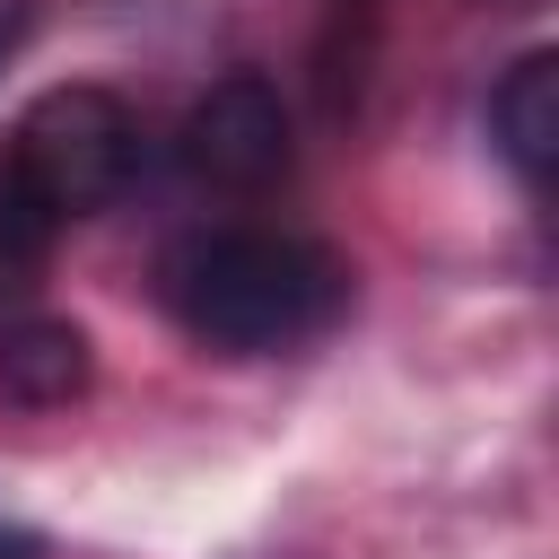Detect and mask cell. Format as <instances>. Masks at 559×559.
Returning <instances> with one entry per match:
<instances>
[{"label":"cell","instance_id":"8992f818","mask_svg":"<svg viewBox=\"0 0 559 559\" xmlns=\"http://www.w3.org/2000/svg\"><path fill=\"white\" fill-rule=\"evenodd\" d=\"M52 245H61V218L35 201V183H26V175L9 166V148H0V306H17V297L44 280Z\"/></svg>","mask_w":559,"mask_h":559},{"label":"cell","instance_id":"ba28073f","mask_svg":"<svg viewBox=\"0 0 559 559\" xmlns=\"http://www.w3.org/2000/svg\"><path fill=\"white\" fill-rule=\"evenodd\" d=\"M17 35H26V9H17V0H9V9H0V61H9V52H17Z\"/></svg>","mask_w":559,"mask_h":559},{"label":"cell","instance_id":"52a82bcc","mask_svg":"<svg viewBox=\"0 0 559 559\" xmlns=\"http://www.w3.org/2000/svg\"><path fill=\"white\" fill-rule=\"evenodd\" d=\"M0 559H44V542H35V533H17V524H0Z\"/></svg>","mask_w":559,"mask_h":559},{"label":"cell","instance_id":"277c9868","mask_svg":"<svg viewBox=\"0 0 559 559\" xmlns=\"http://www.w3.org/2000/svg\"><path fill=\"white\" fill-rule=\"evenodd\" d=\"M96 384V349L70 314H0V402L9 411H70Z\"/></svg>","mask_w":559,"mask_h":559},{"label":"cell","instance_id":"6da1fadb","mask_svg":"<svg viewBox=\"0 0 559 559\" xmlns=\"http://www.w3.org/2000/svg\"><path fill=\"white\" fill-rule=\"evenodd\" d=\"M157 306L183 323V341L218 358H271L314 341L349 306V262L297 227L218 218V227H183L157 253Z\"/></svg>","mask_w":559,"mask_h":559},{"label":"cell","instance_id":"3957f363","mask_svg":"<svg viewBox=\"0 0 559 559\" xmlns=\"http://www.w3.org/2000/svg\"><path fill=\"white\" fill-rule=\"evenodd\" d=\"M183 175L210 183V192H271L297 157V131H288V96L262 79V70H227L192 96L183 114Z\"/></svg>","mask_w":559,"mask_h":559},{"label":"cell","instance_id":"7a4b0ae2","mask_svg":"<svg viewBox=\"0 0 559 559\" xmlns=\"http://www.w3.org/2000/svg\"><path fill=\"white\" fill-rule=\"evenodd\" d=\"M0 148H9V166L35 183V201L70 227V218L114 210L122 183L140 175V114H131L114 87L70 79V87H44Z\"/></svg>","mask_w":559,"mask_h":559},{"label":"cell","instance_id":"5b68a950","mask_svg":"<svg viewBox=\"0 0 559 559\" xmlns=\"http://www.w3.org/2000/svg\"><path fill=\"white\" fill-rule=\"evenodd\" d=\"M489 140H498L507 175L542 201L550 192V157H559V52H524L489 87Z\"/></svg>","mask_w":559,"mask_h":559}]
</instances>
